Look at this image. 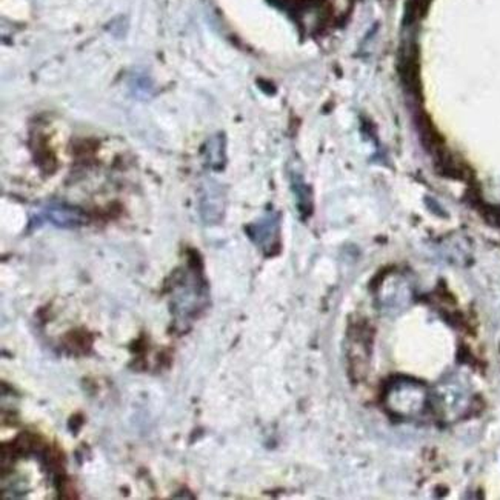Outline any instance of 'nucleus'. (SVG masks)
Masks as SVG:
<instances>
[{
	"mask_svg": "<svg viewBox=\"0 0 500 500\" xmlns=\"http://www.w3.org/2000/svg\"><path fill=\"white\" fill-rule=\"evenodd\" d=\"M47 219L61 227H74V225H79V223H82L81 214L74 211V209L63 208V207L50 208L47 211Z\"/></svg>",
	"mask_w": 500,
	"mask_h": 500,
	"instance_id": "obj_2",
	"label": "nucleus"
},
{
	"mask_svg": "<svg viewBox=\"0 0 500 500\" xmlns=\"http://www.w3.org/2000/svg\"><path fill=\"white\" fill-rule=\"evenodd\" d=\"M388 397H390L388 404L391 410L404 414V416H410L413 411H419V408L424 404L422 394L419 393V385L406 380L394 384Z\"/></svg>",
	"mask_w": 500,
	"mask_h": 500,
	"instance_id": "obj_1",
	"label": "nucleus"
}]
</instances>
